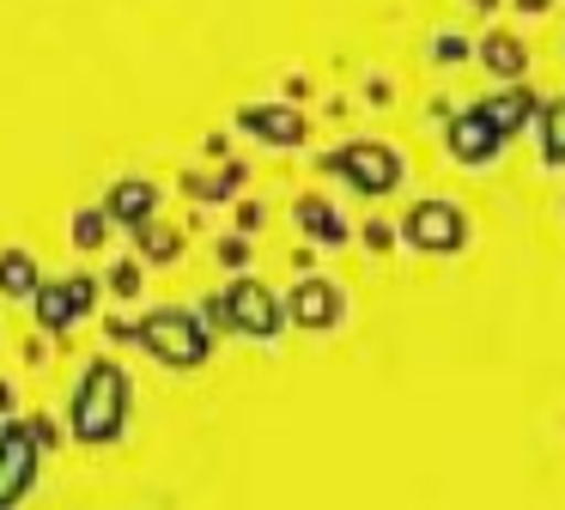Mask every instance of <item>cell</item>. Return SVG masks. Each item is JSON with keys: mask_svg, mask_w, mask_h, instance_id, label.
<instances>
[{"mask_svg": "<svg viewBox=\"0 0 565 510\" xmlns=\"http://www.w3.org/2000/svg\"><path fill=\"white\" fill-rule=\"evenodd\" d=\"M128 371L116 359H92L74 383V401H67V432L86 449H104L128 432Z\"/></svg>", "mask_w": 565, "mask_h": 510, "instance_id": "1", "label": "cell"}, {"mask_svg": "<svg viewBox=\"0 0 565 510\" xmlns=\"http://www.w3.org/2000/svg\"><path fill=\"white\" fill-rule=\"evenodd\" d=\"M135 347L147 352V359L171 364V371H195L201 359H207V328H201L195 310H177V304H164V310H147L135 322Z\"/></svg>", "mask_w": 565, "mask_h": 510, "instance_id": "2", "label": "cell"}, {"mask_svg": "<svg viewBox=\"0 0 565 510\" xmlns=\"http://www.w3.org/2000/svg\"><path fill=\"white\" fill-rule=\"evenodd\" d=\"M31 480H38V449H31V437L13 419L7 437H0V510H13L31 492Z\"/></svg>", "mask_w": 565, "mask_h": 510, "instance_id": "3", "label": "cell"}, {"mask_svg": "<svg viewBox=\"0 0 565 510\" xmlns=\"http://www.w3.org/2000/svg\"><path fill=\"white\" fill-rule=\"evenodd\" d=\"M225 316H232L237 334H274L280 328V304H274V291L262 279H237L225 291Z\"/></svg>", "mask_w": 565, "mask_h": 510, "instance_id": "4", "label": "cell"}, {"mask_svg": "<svg viewBox=\"0 0 565 510\" xmlns=\"http://www.w3.org/2000/svg\"><path fill=\"white\" fill-rule=\"evenodd\" d=\"M104 219H110V225H128V231H140L147 219H159V182L116 177L110 189H104Z\"/></svg>", "mask_w": 565, "mask_h": 510, "instance_id": "5", "label": "cell"}, {"mask_svg": "<svg viewBox=\"0 0 565 510\" xmlns=\"http://www.w3.org/2000/svg\"><path fill=\"white\" fill-rule=\"evenodd\" d=\"M43 291V267L31 249H0V298H13V304H31Z\"/></svg>", "mask_w": 565, "mask_h": 510, "instance_id": "6", "label": "cell"}, {"mask_svg": "<svg viewBox=\"0 0 565 510\" xmlns=\"http://www.w3.org/2000/svg\"><path fill=\"white\" fill-rule=\"evenodd\" d=\"M286 304H292V322H305V328L341 322V291H334L329 279H305V286H298Z\"/></svg>", "mask_w": 565, "mask_h": 510, "instance_id": "7", "label": "cell"}, {"mask_svg": "<svg viewBox=\"0 0 565 510\" xmlns=\"http://www.w3.org/2000/svg\"><path fill=\"white\" fill-rule=\"evenodd\" d=\"M244 121L249 134H262V140H298V134H305V116H298V109H280V104H268V109H244Z\"/></svg>", "mask_w": 565, "mask_h": 510, "instance_id": "8", "label": "cell"}, {"mask_svg": "<svg viewBox=\"0 0 565 510\" xmlns=\"http://www.w3.org/2000/svg\"><path fill=\"white\" fill-rule=\"evenodd\" d=\"M135 243H140V255H147V262H177V255H183V231L159 225V219H147V225L135 231Z\"/></svg>", "mask_w": 565, "mask_h": 510, "instance_id": "9", "label": "cell"}, {"mask_svg": "<svg viewBox=\"0 0 565 510\" xmlns=\"http://www.w3.org/2000/svg\"><path fill=\"white\" fill-rule=\"evenodd\" d=\"M104 237H110L104 206H79V213H74V243H79V249H104Z\"/></svg>", "mask_w": 565, "mask_h": 510, "instance_id": "10", "label": "cell"}, {"mask_svg": "<svg viewBox=\"0 0 565 510\" xmlns=\"http://www.w3.org/2000/svg\"><path fill=\"white\" fill-rule=\"evenodd\" d=\"M110 291H116V298H140V262H135V255H116Z\"/></svg>", "mask_w": 565, "mask_h": 510, "instance_id": "11", "label": "cell"}, {"mask_svg": "<svg viewBox=\"0 0 565 510\" xmlns=\"http://www.w3.org/2000/svg\"><path fill=\"white\" fill-rule=\"evenodd\" d=\"M220 262H225V267H244V262H249V243H244V237H225V243H220Z\"/></svg>", "mask_w": 565, "mask_h": 510, "instance_id": "12", "label": "cell"}, {"mask_svg": "<svg viewBox=\"0 0 565 510\" xmlns=\"http://www.w3.org/2000/svg\"><path fill=\"white\" fill-rule=\"evenodd\" d=\"M13 413H19V401H13V383H7V376H0V419L13 425Z\"/></svg>", "mask_w": 565, "mask_h": 510, "instance_id": "13", "label": "cell"}]
</instances>
